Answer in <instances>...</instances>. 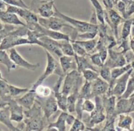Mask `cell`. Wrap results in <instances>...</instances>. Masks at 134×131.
<instances>
[{
    "mask_svg": "<svg viewBox=\"0 0 134 131\" xmlns=\"http://www.w3.org/2000/svg\"><path fill=\"white\" fill-rule=\"evenodd\" d=\"M46 119L40 103L36 99L35 103L29 109L24 110L23 123L25 125L24 130L40 131L45 128Z\"/></svg>",
    "mask_w": 134,
    "mask_h": 131,
    "instance_id": "obj_1",
    "label": "cell"
},
{
    "mask_svg": "<svg viewBox=\"0 0 134 131\" xmlns=\"http://www.w3.org/2000/svg\"><path fill=\"white\" fill-rule=\"evenodd\" d=\"M61 92L68 96L72 93H79L83 84V76L78 70H72L64 75Z\"/></svg>",
    "mask_w": 134,
    "mask_h": 131,
    "instance_id": "obj_2",
    "label": "cell"
},
{
    "mask_svg": "<svg viewBox=\"0 0 134 131\" xmlns=\"http://www.w3.org/2000/svg\"><path fill=\"white\" fill-rule=\"evenodd\" d=\"M54 11H55V16L63 19L65 20L66 23L70 24L73 27L74 30H76L77 32L79 33H83L86 32H98V26L99 24H95L91 23L90 22L83 21V20H78V19H74L69 16L62 13L59 9L54 6Z\"/></svg>",
    "mask_w": 134,
    "mask_h": 131,
    "instance_id": "obj_3",
    "label": "cell"
},
{
    "mask_svg": "<svg viewBox=\"0 0 134 131\" xmlns=\"http://www.w3.org/2000/svg\"><path fill=\"white\" fill-rule=\"evenodd\" d=\"M46 56H47V65H46L45 71H43V74L38 78V80L34 83L31 89H34L40 84H42L46 78L51 76L53 74H57L59 76H64V73L62 71L61 68L59 69V65L57 62L55 60L54 57L53 56L52 54L48 51L47 50H45Z\"/></svg>",
    "mask_w": 134,
    "mask_h": 131,
    "instance_id": "obj_4",
    "label": "cell"
},
{
    "mask_svg": "<svg viewBox=\"0 0 134 131\" xmlns=\"http://www.w3.org/2000/svg\"><path fill=\"white\" fill-rule=\"evenodd\" d=\"M53 0H32L30 9L38 16L43 18H49L54 16Z\"/></svg>",
    "mask_w": 134,
    "mask_h": 131,
    "instance_id": "obj_5",
    "label": "cell"
},
{
    "mask_svg": "<svg viewBox=\"0 0 134 131\" xmlns=\"http://www.w3.org/2000/svg\"><path fill=\"white\" fill-rule=\"evenodd\" d=\"M95 108L92 112L90 113V118L88 121L86 123L88 126L89 129L93 128L95 126L102 123L104 120H106V114H105L103 103L102 96H95ZM85 123V124H86Z\"/></svg>",
    "mask_w": 134,
    "mask_h": 131,
    "instance_id": "obj_6",
    "label": "cell"
},
{
    "mask_svg": "<svg viewBox=\"0 0 134 131\" xmlns=\"http://www.w3.org/2000/svg\"><path fill=\"white\" fill-rule=\"evenodd\" d=\"M38 23L42 27L47 29L59 31V32L61 31L63 27H69L74 29L70 24L66 23L63 19H60L55 15L49 18H43L38 16Z\"/></svg>",
    "mask_w": 134,
    "mask_h": 131,
    "instance_id": "obj_7",
    "label": "cell"
},
{
    "mask_svg": "<svg viewBox=\"0 0 134 131\" xmlns=\"http://www.w3.org/2000/svg\"><path fill=\"white\" fill-rule=\"evenodd\" d=\"M9 50V55L10 58L12 60V61L19 67L26 69L29 71H36L38 68H39L40 65L39 63H36L33 64L28 61L26 60L25 59L22 57V55L17 51V50L15 49V48H12Z\"/></svg>",
    "mask_w": 134,
    "mask_h": 131,
    "instance_id": "obj_8",
    "label": "cell"
},
{
    "mask_svg": "<svg viewBox=\"0 0 134 131\" xmlns=\"http://www.w3.org/2000/svg\"><path fill=\"white\" fill-rule=\"evenodd\" d=\"M8 103V107L10 111V118L11 120L16 123H20L23 121L24 118V107L20 106L12 97H9L6 100Z\"/></svg>",
    "mask_w": 134,
    "mask_h": 131,
    "instance_id": "obj_9",
    "label": "cell"
},
{
    "mask_svg": "<svg viewBox=\"0 0 134 131\" xmlns=\"http://www.w3.org/2000/svg\"><path fill=\"white\" fill-rule=\"evenodd\" d=\"M41 99H42V102L40 100H38H38L40 103L41 106H42V110L43 111L45 117L47 119V121H49L51 117L53 114H55L57 111L58 109H59L57 102L56 99H55L53 92L51 96H49L47 98H41Z\"/></svg>",
    "mask_w": 134,
    "mask_h": 131,
    "instance_id": "obj_10",
    "label": "cell"
},
{
    "mask_svg": "<svg viewBox=\"0 0 134 131\" xmlns=\"http://www.w3.org/2000/svg\"><path fill=\"white\" fill-rule=\"evenodd\" d=\"M132 70L130 69L127 72H125L124 75L118 77L116 80L114 81V85H113V89L110 92V96L114 95L116 97L120 98L125 92L127 86V82H128L129 77L131 73Z\"/></svg>",
    "mask_w": 134,
    "mask_h": 131,
    "instance_id": "obj_11",
    "label": "cell"
},
{
    "mask_svg": "<svg viewBox=\"0 0 134 131\" xmlns=\"http://www.w3.org/2000/svg\"><path fill=\"white\" fill-rule=\"evenodd\" d=\"M64 76H59V79L57 81L56 84L53 86V92L55 97L59 108L62 111H67L66 104H67V96L63 94L60 91V87L63 83Z\"/></svg>",
    "mask_w": 134,
    "mask_h": 131,
    "instance_id": "obj_12",
    "label": "cell"
},
{
    "mask_svg": "<svg viewBox=\"0 0 134 131\" xmlns=\"http://www.w3.org/2000/svg\"><path fill=\"white\" fill-rule=\"evenodd\" d=\"M105 20L107 21L110 24V27L114 30V33L116 37L118 38V28L119 24L122 20V17L120 14L114 9L106 10L105 9Z\"/></svg>",
    "mask_w": 134,
    "mask_h": 131,
    "instance_id": "obj_13",
    "label": "cell"
},
{
    "mask_svg": "<svg viewBox=\"0 0 134 131\" xmlns=\"http://www.w3.org/2000/svg\"><path fill=\"white\" fill-rule=\"evenodd\" d=\"M91 88L93 97L103 96L109 91V84L100 77H98L91 82Z\"/></svg>",
    "mask_w": 134,
    "mask_h": 131,
    "instance_id": "obj_14",
    "label": "cell"
},
{
    "mask_svg": "<svg viewBox=\"0 0 134 131\" xmlns=\"http://www.w3.org/2000/svg\"><path fill=\"white\" fill-rule=\"evenodd\" d=\"M40 40L44 44V49L49 51L51 54H55L58 57L63 56V54L59 46L57 40H53L46 36H43L40 38Z\"/></svg>",
    "mask_w": 134,
    "mask_h": 131,
    "instance_id": "obj_15",
    "label": "cell"
},
{
    "mask_svg": "<svg viewBox=\"0 0 134 131\" xmlns=\"http://www.w3.org/2000/svg\"><path fill=\"white\" fill-rule=\"evenodd\" d=\"M126 64V59L120 53H117L112 50L111 49L109 50V56L107 59L105 63V65L108 66L109 68L113 69L114 67H122Z\"/></svg>",
    "mask_w": 134,
    "mask_h": 131,
    "instance_id": "obj_16",
    "label": "cell"
},
{
    "mask_svg": "<svg viewBox=\"0 0 134 131\" xmlns=\"http://www.w3.org/2000/svg\"><path fill=\"white\" fill-rule=\"evenodd\" d=\"M36 98L37 95L35 90H33V89L30 88L23 96H21L20 98H16L15 99L24 109H29L35 103Z\"/></svg>",
    "mask_w": 134,
    "mask_h": 131,
    "instance_id": "obj_17",
    "label": "cell"
},
{
    "mask_svg": "<svg viewBox=\"0 0 134 131\" xmlns=\"http://www.w3.org/2000/svg\"><path fill=\"white\" fill-rule=\"evenodd\" d=\"M59 62L60 68L64 75L72 70H77V65L74 56L63 55L59 57Z\"/></svg>",
    "mask_w": 134,
    "mask_h": 131,
    "instance_id": "obj_18",
    "label": "cell"
},
{
    "mask_svg": "<svg viewBox=\"0 0 134 131\" xmlns=\"http://www.w3.org/2000/svg\"><path fill=\"white\" fill-rule=\"evenodd\" d=\"M0 20L4 24L15 26H26V23L22 21L18 15L7 11H0Z\"/></svg>",
    "mask_w": 134,
    "mask_h": 131,
    "instance_id": "obj_19",
    "label": "cell"
},
{
    "mask_svg": "<svg viewBox=\"0 0 134 131\" xmlns=\"http://www.w3.org/2000/svg\"><path fill=\"white\" fill-rule=\"evenodd\" d=\"M69 113L67 111H62L57 117V120L53 123H50L47 127V130H66V120L67 115Z\"/></svg>",
    "mask_w": 134,
    "mask_h": 131,
    "instance_id": "obj_20",
    "label": "cell"
},
{
    "mask_svg": "<svg viewBox=\"0 0 134 131\" xmlns=\"http://www.w3.org/2000/svg\"><path fill=\"white\" fill-rule=\"evenodd\" d=\"M103 103L104 109H105V114H106V118L111 117L114 115V111H115L116 107V97L114 95L111 96H103Z\"/></svg>",
    "mask_w": 134,
    "mask_h": 131,
    "instance_id": "obj_21",
    "label": "cell"
},
{
    "mask_svg": "<svg viewBox=\"0 0 134 131\" xmlns=\"http://www.w3.org/2000/svg\"><path fill=\"white\" fill-rule=\"evenodd\" d=\"M0 123L4 124L9 130L17 131L18 128L12 123L10 118V111L8 106L0 108Z\"/></svg>",
    "mask_w": 134,
    "mask_h": 131,
    "instance_id": "obj_22",
    "label": "cell"
},
{
    "mask_svg": "<svg viewBox=\"0 0 134 131\" xmlns=\"http://www.w3.org/2000/svg\"><path fill=\"white\" fill-rule=\"evenodd\" d=\"M87 55H86V56H78V55H74V57H75L77 65V70L81 73L83 71L86 69H88L98 71L97 69H96V67L94 66L91 62L90 57H87Z\"/></svg>",
    "mask_w": 134,
    "mask_h": 131,
    "instance_id": "obj_23",
    "label": "cell"
},
{
    "mask_svg": "<svg viewBox=\"0 0 134 131\" xmlns=\"http://www.w3.org/2000/svg\"><path fill=\"white\" fill-rule=\"evenodd\" d=\"M130 107H131L130 101L128 100L127 98H120V99L116 103L114 115L118 116L120 114L129 112L130 111Z\"/></svg>",
    "mask_w": 134,
    "mask_h": 131,
    "instance_id": "obj_24",
    "label": "cell"
},
{
    "mask_svg": "<svg viewBox=\"0 0 134 131\" xmlns=\"http://www.w3.org/2000/svg\"><path fill=\"white\" fill-rule=\"evenodd\" d=\"M0 63L3 65L7 68L8 72L15 69L16 67V65L12 61L6 50H0Z\"/></svg>",
    "mask_w": 134,
    "mask_h": 131,
    "instance_id": "obj_25",
    "label": "cell"
},
{
    "mask_svg": "<svg viewBox=\"0 0 134 131\" xmlns=\"http://www.w3.org/2000/svg\"><path fill=\"white\" fill-rule=\"evenodd\" d=\"M74 41H75L76 43L78 44L79 45H80L87 52V54H89V53L91 52L92 51H93L97 47V41L98 40L94 38L91 39V40H72Z\"/></svg>",
    "mask_w": 134,
    "mask_h": 131,
    "instance_id": "obj_26",
    "label": "cell"
},
{
    "mask_svg": "<svg viewBox=\"0 0 134 131\" xmlns=\"http://www.w3.org/2000/svg\"><path fill=\"white\" fill-rule=\"evenodd\" d=\"M92 6H93L94 10L97 14L98 21L100 24H105V9H104V7L101 6L99 0H90Z\"/></svg>",
    "mask_w": 134,
    "mask_h": 131,
    "instance_id": "obj_27",
    "label": "cell"
},
{
    "mask_svg": "<svg viewBox=\"0 0 134 131\" xmlns=\"http://www.w3.org/2000/svg\"><path fill=\"white\" fill-rule=\"evenodd\" d=\"M58 42H59V46L63 55L74 56L75 54L73 50L71 41H68V40H60V41H58Z\"/></svg>",
    "mask_w": 134,
    "mask_h": 131,
    "instance_id": "obj_28",
    "label": "cell"
},
{
    "mask_svg": "<svg viewBox=\"0 0 134 131\" xmlns=\"http://www.w3.org/2000/svg\"><path fill=\"white\" fill-rule=\"evenodd\" d=\"M79 98V93H72L67 96V111L70 113H74L76 111V104Z\"/></svg>",
    "mask_w": 134,
    "mask_h": 131,
    "instance_id": "obj_29",
    "label": "cell"
},
{
    "mask_svg": "<svg viewBox=\"0 0 134 131\" xmlns=\"http://www.w3.org/2000/svg\"><path fill=\"white\" fill-rule=\"evenodd\" d=\"M79 97L83 99H90L93 98L91 94V82L86 81L82 84L79 91Z\"/></svg>",
    "mask_w": 134,
    "mask_h": 131,
    "instance_id": "obj_30",
    "label": "cell"
},
{
    "mask_svg": "<svg viewBox=\"0 0 134 131\" xmlns=\"http://www.w3.org/2000/svg\"><path fill=\"white\" fill-rule=\"evenodd\" d=\"M34 90L36 93L37 98H46L51 96L53 92L49 87L43 85L42 84L38 85Z\"/></svg>",
    "mask_w": 134,
    "mask_h": 131,
    "instance_id": "obj_31",
    "label": "cell"
},
{
    "mask_svg": "<svg viewBox=\"0 0 134 131\" xmlns=\"http://www.w3.org/2000/svg\"><path fill=\"white\" fill-rule=\"evenodd\" d=\"M118 122V128L123 129L130 130V127L132 123V119L129 115L120 114Z\"/></svg>",
    "mask_w": 134,
    "mask_h": 131,
    "instance_id": "obj_32",
    "label": "cell"
},
{
    "mask_svg": "<svg viewBox=\"0 0 134 131\" xmlns=\"http://www.w3.org/2000/svg\"><path fill=\"white\" fill-rule=\"evenodd\" d=\"M9 86V84L6 79H0V98L5 101L9 97H10Z\"/></svg>",
    "mask_w": 134,
    "mask_h": 131,
    "instance_id": "obj_33",
    "label": "cell"
},
{
    "mask_svg": "<svg viewBox=\"0 0 134 131\" xmlns=\"http://www.w3.org/2000/svg\"><path fill=\"white\" fill-rule=\"evenodd\" d=\"M82 75L85 80L88 82L93 81L98 77H99V73L98 71H94V70L90 69L82 71Z\"/></svg>",
    "mask_w": 134,
    "mask_h": 131,
    "instance_id": "obj_34",
    "label": "cell"
},
{
    "mask_svg": "<svg viewBox=\"0 0 134 131\" xmlns=\"http://www.w3.org/2000/svg\"><path fill=\"white\" fill-rule=\"evenodd\" d=\"M99 76L101 78L103 79L108 83H110L111 81V69L109 68L108 66L104 65L103 67L100 68L99 71Z\"/></svg>",
    "mask_w": 134,
    "mask_h": 131,
    "instance_id": "obj_35",
    "label": "cell"
},
{
    "mask_svg": "<svg viewBox=\"0 0 134 131\" xmlns=\"http://www.w3.org/2000/svg\"><path fill=\"white\" fill-rule=\"evenodd\" d=\"M28 90H29V88H20V87L15 86L10 84L9 86V95L12 98L19 96L20 94H23V93H26Z\"/></svg>",
    "mask_w": 134,
    "mask_h": 131,
    "instance_id": "obj_36",
    "label": "cell"
},
{
    "mask_svg": "<svg viewBox=\"0 0 134 131\" xmlns=\"http://www.w3.org/2000/svg\"><path fill=\"white\" fill-rule=\"evenodd\" d=\"M95 108V103L90 99H83L82 102V110L83 112L91 113Z\"/></svg>",
    "mask_w": 134,
    "mask_h": 131,
    "instance_id": "obj_37",
    "label": "cell"
},
{
    "mask_svg": "<svg viewBox=\"0 0 134 131\" xmlns=\"http://www.w3.org/2000/svg\"><path fill=\"white\" fill-rule=\"evenodd\" d=\"M131 24H132V21L130 20H126L124 23L123 27H122V32H121V38H122V40H126V38L130 35Z\"/></svg>",
    "mask_w": 134,
    "mask_h": 131,
    "instance_id": "obj_38",
    "label": "cell"
},
{
    "mask_svg": "<svg viewBox=\"0 0 134 131\" xmlns=\"http://www.w3.org/2000/svg\"><path fill=\"white\" fill-rule=\"evenodd\" d=\"M86 130V124L83 123L82 119L76 118L74 123L72 124L70 131H83Z\"/></svg>",
    "mask_w": 134,
    "mask_h": 131,
    "instance_id": "obj_39",
    "label": "cell"
},
{
    "mask_svg": "<svg viewBox=\"0 0 134 131\" xmlns=\"http://www.w3.org/2000/svg\"><path fill=\"white\" fill-rule=\"evenodd\" d=\"M89 57H90V59L91 63H92V64L95 67L100 68V67L104 65V63L103 62L101 58H100L99 52H96L91 54L89 56Z\"/></svg>",
    "mask_w": 134,
    "mask_h": 131,
    "instance_id": "obj_40",
    "label": "cell"
},
{
    "mask_svg": "<svg viewBox=\"0 0 134 131\" xmlns=\"http://www.w3.org/2000/svg\"><path fill=\"white\" fill-rule=\"evenodd\" d=\"M133 91H134V78H130V80H128L126 90H125V92H124V94H122V96L120 97V98H129V96L132 94Z\"/></svg>",
    "mask_w": 134,
    "mask_h": 131,
    "instance_id": "obj_41",
    "label": "cell"
},
{
    "mask_svg": "<svg viewBox=\"0 0 134 131\" xmlns=\"http://www.w3.org/2000/svg\"><path fill=\"white\" fill-rule=\"evenodd\" d=\"M70 41H71L72 45L73 50H74L75 55H78V56H86V55H88L87 51L80 45H79L78 44H77V43H76L75 41H74L72 40H70Z\"/></svg>",
    "mask_w": 134,
    "mask_h": 131,
    "instance_id": "obj_42",
    "label": "cell"
},
{
    "mask_svg": "<svg viewBox=\"0 0 134 131\" xmlns=\"http://www.w3.org/2000/svg\"><path fill=\"white\" fill-rule=\"evenodd\" d=\"M98 32H86L83 33H79L76 34L78 40H91L95 38L97 35Z\"/></svg>",
    "mask_w": 134,
    "mask_h": 131,
    "instance_id": "obj_43",
    "label": "cell"
},
{
    "mask_svg": "<svg viewBox=\"0 0 134 131\" xmlns=\"http://www.w3.org/2000/svg\"><path fill=\"white\" fill-rule=\"evenodd\" d=\"M134 13V1L130 0L128 3L126 4V16L125 19H127L128 17Z\"/></svg>",
    "mask_w": 134,
    "mask_h": 131,
    "instance_id": "obj_44",
    "label": "cell"
},
{
    "mask_svg": "<svg viewBox=\"0 0 134 131\" xmlns=\"http://www.w3.org/2000/svg\"><path fill=\"white\" fill-rule=\"evenodd\" d=\"M114 7H116V9L118 12L122 14L123 17L125 19V16H126V3L124 2H122V1H118V2L115 3Z\"/></svg>",
    "mask_w": 134,
    "mask_h": 131,
    "instance_id": "obj_45",
    "label": "cell"
},
{
    "mask_svg": "<svg viewBox=\"0 0 134 131\" xmlns=\"http://www.w3.org/2000/svg\"><path fill=\"white\" fill-rule=\"evenodd\" d=\"M3 1L8 5H12V6H19V7H24V8L29 9V7H28L26 4H23L18 0H3Z\"/></svg>",
    "mask_w": 134,
    "mask_h": 131,
    "instance_id": "obj_46",
    "label": "cell"
},
{
    "mask_svg": "<svg viewBox=\"0 0 134 131\" xmlns=\"http://www.w3.org/2000/svg\"><path fill=\"white\" fill-rule=\"evenodd\" d=\"M98 52H99V55H100V58H101V59H102L103 62L104 64H105L107 59L108 56H109V50H107V48H105L99 50Z\"/></svg>",
    "mask_w": 134,
    "mask_h": 131,
    "instance_id": "obj_47",
    "label": "cell"
},
{
    "mask_svg": "<svg viewBox=\"0 0 134 131\" xmlns=\"http://www.w3.org/2000/svg\"><path fill=\"white\" fill-rule=\"evenodd\" d=\"M105 9L109 10L113 9L115 5V1L114 0H102Z\"/></svg>",
    "mask_w": 134,
    "mask_h": 131,
    "instance_id": "obj_48",
    "label": "cell"
},
{
    "mask_svg": "<svg viewBox=\"0 0 134 131\" xmlns=\"http://www.w3.org/2000/svg\"><path fill=\"white\" fill-rule=\"evenodd\" d=\"M75 117L73 116L72 115L69 113L68 115H67V117H66V123L67 125L69 126H72V124H73L74 123V120H75Z\"/></svg>",
    "mask_w": 134,
    "mask_h": 131,
    "instance_id": "obj_49",
    "label": "cell"
},
{
    "mask_svg": "<svg viewBox=\"0 0 134 131\" xmlns=\"http://www.w3.org/2000/svg\"><path fill=\"white\" fill-rule=\"evenodd\" d=\"M7 6H8V4L3 2V0H0V11H7Z\"/></svg>",
    "mask_w": 134,
    "mask_h": 131,
    "instance_id": "obj_50",
    "label": "cell"
},
{
    "mask_svg": "<svg viewBox=\"0 0 134 131\" xmlns=\"http://www.w3.org/2000/svg\"><path fill=\"white\" fill-rule=\"evenodd\" d=\"M5 37V35L3 33V32L2 30L0 31V44H1V43L2 42V41H3V38Z\"/></svg>",
    "mask_w": 134,
    "mask_h": 131,
    "instance_id": "obj_51",
    "label": "cell"
},
{
    "mask_svg": "<svg viewBox=\"0 0 134 131\" xmlns=\"http://www.w3.org/2000/svg\"><path fill=\"white\" fill-rule=\"evenodd\" d=\"M4 26H5L4 23H2V22L0 20V31L2 30L3 29V28H4Z\"/></svg>",
    "mask_w": 134,
    "mask_h": 131,
    "instance_id": "obj_52",
    "label": "cell"
},
{
    "mask_svg": "<svg viewBox=\"0 0 134 131\" xmlns=\"http://www.w3.org/2000/svg\"><path fill=\"white\" fill-rule=\"evenodd\" d=\"M114 1H115V3L116 2H118V1H122V2H124L125 3H128L129 2H130V0H114Z\"/></svg>",
    "mask_w": 134,
    "mask_h": 131,
    "instance_id": "obj_53",
    "label": "cell"
},
{
    "mask_svg": "<svg viewBox=\"0 0 134 131\" xmlns=\"http://www.w3.org/2000/svg\"><path fill=\"white\" fill-rule=\"evenodd\" d=\"M131 49H132V50L134 51V40H132V41H131Z\"/></svg>",
    "mask_w": 134,
    "mask_h": 131,
    "instance_id": "obj_54",
    "label": "cell"
},
{
    "mask_svg": "<svg viewBox=\"0 0 134 131\" xmlns=\"http://www.w3.org/2000/svg\"><path fill=\"white\" fill-rule=\"evenodd\" d=\"M0 79H5L4 78H3V75H2V72H1V71H0Z\"/></svg>",
    "mask_w": 134,
    "mask_h": 131,
    "instance_id": "obj_55",
    "label": "cell"
},
{
    "mask_svg": "<svg viewBox=\"0 0 134 131\" xmlns=\"http://www.w3.org/2000/svg\"><path fill=\"white\" fill-rule=\"evenodd\" d=\"M18 1H19L20 2H21V3H23V4H26V3L24 2V1H23V0H18Z\"/></svg>",
    "mask_w": 134,
    "mask_h": 131,
    "instance_id": "obj_56",
    "label": "cell"
},
{
    "mask_svg": "<svg viewBox=\"0 0 134 131\" xmlns=\"http://www.w3.org/2000/svg\"><path fill=\"white\" fill-rule=\"evenodd\" d=\"M1 130H2V128H1V127H0V131H1Z\"/></svg>",
    "mask_w": 134,
    "mask_h": 131,
    "instance_id": "obj_57",
    "label": "cell"
},
{
    "mask_svg": "<svg viewBox=\"0 0 134 131\" xmlns=\"http://www.w3.org/2000/svg\"><path fill=\"white\" fill-rule=\"evenodd\" d=\"M133 1H134V0H133Z\"/></svg>",
    "mask_w": 134,
    "mask_h": 131,
    "instance_id": "obj_58",
    "label": "cell"
}]
</instances>
